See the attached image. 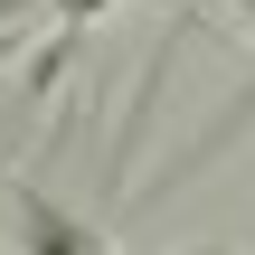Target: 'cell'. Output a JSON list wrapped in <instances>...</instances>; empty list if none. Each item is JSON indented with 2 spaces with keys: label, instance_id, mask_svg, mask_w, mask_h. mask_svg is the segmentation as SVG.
<instances>
[{
  "label": "cell",
  "instance_id": "cell-1",
  "mask_svg": "<svg viewBox=\"0 0 255 255\" xmlns=\"http://www.w3.org/2000/svg\"><path fill=\"white\" fill-rule=\"evenodd\" d=\"M28 255H95V237L57 208H28Z\"/></svg>",
  "mask_w": 255,
  "mask_h": 255
},
{
  "label": "cell",
  "instance_id": "cell-2",
  "mask_svg": "<svg viewBox=\"0 0 255 255\" xmlns=\"http://www.w3.org/2000/svg\"><path fill=\"white\" fill-rule=\"evenodd\" d=\"M38 19H57V0H0V57L38 38Z\"/></svg>",
  "mask_w": 255,
  "mask_h": 255
},
{
  "label": "cell",
  "instance_id": "cell-3",
  "mask_svg": "<svg viewBox=\"0 0 255 255\" xmlns=\"http://www.w3.org/2000/svg\"><path fill=\"white\" fill-rule=\"evenodd\" d=\"M95 9H114V0H57V19H95Z\"/></svg>",
  "mask_w": 255,
  "mask_h": 255
}]
</instances>
